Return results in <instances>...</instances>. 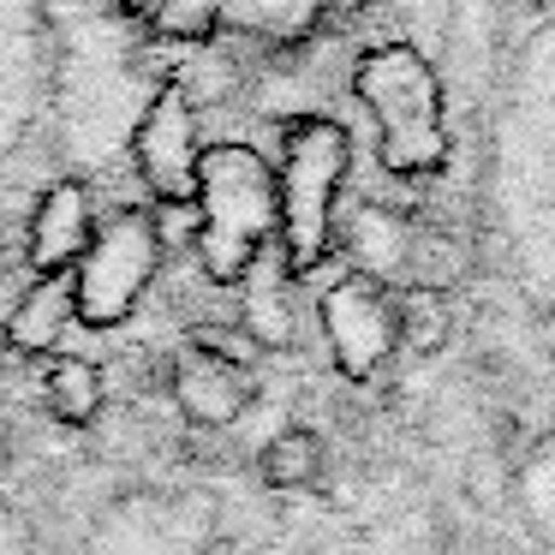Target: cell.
Here are the masks:
<instances>
[{
  "label": "cell",
  "mask_w": 555,
  "mask_h": 555,
  "mask_svg": "<svg viewBox=\"0 0 555 555\" xmlns=\"http://www.w3.org/2000/svg\"><path fill=\"white\" fill-rule=\"evenodd\" d=\"M96 240V209H90V192L78 180H54L49 192L37 197L30 209V233H25V251L37 275H73L78 257L90 251Z\"/></svg>",
  "instance_id": "9c48e42d"
},
{
  "label": "cell",
  "mask_w": 555,
  "mask_h": 555,
  "mask_svg": "<svg viewBox=\"0 0 555 555\" xmlns=\"http://www.w3.org/2000/svg\"><path fill=\"white\" fill-rule=\"evenodd\" d=\"M352 96L371 108L376 120V156L388 173L424 180L448 162L454 132H448V102L442 78L412 42H383L359 61L352 73Z\"/></svg>",
  "instance_id": "7a4b0ae2"
},
{
  "label": "cell",
  "mask_w": 555,
  "mask_h": 555,
  "mask_svg": "<svg viewBox=\"0 0 555 555\" xmlns=\"http://www.w3.org/2000/svg\"><path fill=\"white\" fill-rule=\"evenodd\" d=\"M78 323V281L73 275H37L0 317V335L7 347L25 352V359H42V352L61 347V335Z\"/></svg>",
  "instance_id": "8fae6325"
},
{
  "label": "cell",
  "mask_w": 555,
  "mask_h": 555,
  "mask_svg": "<svg viewBox=\"0 0 555 555\" xmlns=\"http://www.w3.org/2000/svg\"><path fill=\"white\" fill-rule=\"evenodd\" d=\"M281 197L275 168L257 150L216 144L197 168V263L216 287H240L245 269L275 245Z\"/></svg>",
  "instance_id": "3957f363"
},
{
  "label": "cell",
  "mask_w": 555,
  "mask_h": 555,
  "mask_svg": "<svg viewBox=\"0 0 555 555\" xmlns=\"http://www.w3.org/2000/svg\"><path fill=\"white\" fill-rule=\"evenodd\" d=\"M454 335V305L448 293H424V287H406L395 293V352L406 359H436Z\"/></svg>",
  "instance_id": "9a60e30c"
},
{
  "label": "cell",
  "mask_w": 555,
  "mask_h": 555,
  "mask_svg": "<svg viewBox=\"0 0 555 555\" xmlns=\"http://www.w3.org/2000/svg\"><path fill=\"white\" fill-rule=\"evenodd\" d=\"M132 162H138V180L150 185V197H162V204H197L204 150H197V114L180 85L156 90V102L144 108V120L132 132Z\"/></svg>",
  "instance_id": "8992f818"
},
{
  "label": "cell",
  "mask_w": 555,
  "mask_h": 555,
  "mask_svg": "<svg viewBox=\"0 0 555 555\" xmlns=\"http://www.w3.org/2000/svg\"><path fill=\"white\" fill-rule=\"evenodd\" d=\"M340 245H347L352 257V275L364 281H400L412 269V245H418V228H412L400 209L388 204H359L347 216V228H340Z\"/></svg>",
  "instance_id": "7c38bea8"
},
{
  "label": "cell",
  "mask_w": 555,
  "mask_h": 555,
  "mask_svg": "<svg viewBox=\"0 0 555 555\" xmlns=\"http://www.w3.org/2000/svg\"><path fill=\"white\" fill-rule=\"evenodd\" d=\"M514 490H519V507L526 519L555 543V448H538L514 466Z\"/></svg>",
  "instance_id": "2e32d148"
},
{
  "label": "cell",
  "mask_w": 555,
  "mask_h": 555,
  "mask_svg": "<svg viewBox=\"0 0 555 555\" xmlns=\"http://www.w3.org/2000/svg\"><path fill=\"white\" fill-rule=\"evenodd\" d=\"M323 335L340 376H352V383L376 376L388 364V352H395V293L383 281L340 275L323 293Z\"/></svg>",
  "instance_id": "52a82bcc"
},
{
  "label": "cell",
  "mask_w": 555,
  "mask_h": 555,
  "mask_svg": "<svg viewBox=\"0 0 555 555\" xmlns=\"http://www.w3.org/2000/svg\"><path fill=\"white\" fill-rule=\"evenodd\" d=\"M42 395H49L54 418L73 424V430H85V424L102 418L108 376H102L90 359H78V352H61V359H49V371H42Z\"/></svg>",
  "instance_id": "5bb4252c"
},
{
  "label": "cell",
  "mask_w": 555,
  "mask_h": 555,
  "mask_svg": "<svg viewBox=\"0 0 555 555\" xmlns=\"http://www.w3.org/2000/svg\"><path fill=\"white\" fill-rule=\"evenodd\" d=\"M156 221L144 209H120V216L96 221V240L78 257L73 281H78V323H120L138 299H144L150 275H156Z\"/></svg>",
  "instance_id": "5b68a950"
},
{
  "label": "cell",
  "mask_w": 555,
  "mask_h": 555,
  "mask_svg": "<svg viewBox=\"0 0 555 555\" xmlns=\"http://www.w3.org/2000/svg\"><path fill=\"white\" fill-rule=\"evenodd\" d=\"M352 138L328 114H305L281 138V168H275V197H281V257L293 275H311L335 245V197L347 185Z\"/></svg>",
  "instance_id": "277c9868"
},
{
  "label": "cell",
  "mask_w": 555,
  "mask_h": 555,
  "mask_svg": "<svg viewBox=\"0 0 555 555\" xmlns=\"http://www.w3.org/2000/svg\"><path fill=\"white\" fill-rule=\"evenodd\" d=\"M168 395L180 406L185 424L197 430H228L245 418V400H251V371H245V352H233V340L204 335L192 352L168 364Z\"/></svg>",
  "instance_id": "ba28073f"
},
{
  "label": "cell",
  "mask_w": 555,
  "mask_h": 555,
  "mask_svg": "<svg viewBox=\"0 0 555 555\" xmlns=\"http://www.w3.org/2000/svg\"><path fill=\"white\" fill-rule=\"evenodd\" d=\"M460 275H466V251H460L454 240H442V233H418V245H412V269H406V287L448 293V287H460Z\"/></svg>",
  "instance_id": "e0dca14e"
},
{
  "label": "cell",
  "mask_w": 555,
  "mask_h": 555,
  "mask_svg": "<svg viewBox=\"0 0 555 555\" xmlns=\"http://www.w3.org/2000/svg\"><path fill=\"white\" fill-rule=\"evenodd\" d=\"M490 197L507 269L531 299L543 335L555 340V7L507 73L490 150Z\"/></svg>",
  "instance_id": "6da1fadb"
},
{
  "label": "cell",
  "mask_w": 555,
  "mask_h": 555,
  "mask_svg": "<svg viewBox=\"0 0 555 555\" xmlns=\"http://www.w3.org/2000/svg\"><path fill=\"white\" fill-rule=\"evenodd\" d=\"M287 257L281 245H269L240 281V335L245 347H263V352H287L299 340V323H293V299H287Z\"/></svg>",
  "instance_id": "30bf717a"
},
{
  "label": "cell",
  "mask_w": 555,
  "mask_h": 555,
  "mask_svg": "<svg viewBox=\"0 0 555 555\" xmlns=\"http://www.w3.org/2000/svg\"><path fill=\"white\" fill-rule=\"evenodd\" d=\"M257 472H263V483L275 495H311L317 483H323V472H328V448H323V436H317V430L293 424V430H281V436H269V442H263Z\"/></svg>",
  "instance_id": "4fadbf2b"
}]
</instances>
